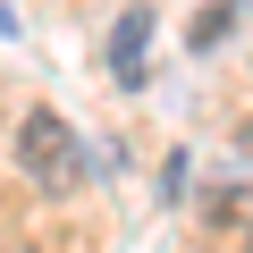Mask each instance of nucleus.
<instances>
[{
	"instance_id": "obj_1",
	"label": "nucleus",
	"mask_w": 253,
	"mask_h": 253,
	"mask_svg": "<svg viewBox=\"0 0 253 253\" xmlns=\"http://www.w3.org/2000/svg\"><path fill=\"white\" fill-rule=\"evenodd\" d=\"M17 161H26L34 186H51V194H76V186H84V144H76V126H68L59 110H26Z\"/></svg>"
},
{
	"instance_id": "obj_2",
	"label": "nucleus",
	"mask_w": 253,
	"mask_h": 253,
	"mask_svg": "<svg viewBox=\"0 0 253 253\" xmlns=\"http://www.w3.org/2000/svg\"><path fill=\"white\" fill-rule=\"evenodd\" d=\"M144 42H152V9L135 0V9L110 26V76L118 84H144Z\"/></svg>"
},
{
	"instance_id": "obj_3",
	"label": "nucleus",
	"mask_w": 253,
	"mask_h": 253,
	"mask_svg": "<svg viewBox=\"0 0 253 253\" xmlns=\"http://www.w3.org/2000/svg\"><path fill=\"white\" fill-rule=\"evenodd\" d=\"M219 34H228V9H203V17H194V51H203V42H219Z\"/></svg>"
}]
</instances>
